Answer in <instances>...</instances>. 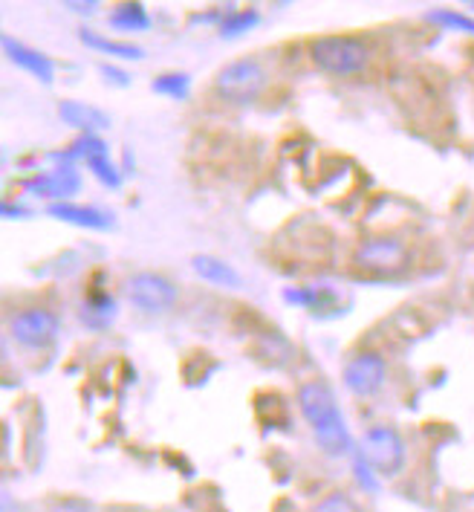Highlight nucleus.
I'll return each mask as SVG.
<instances>
[{
  "instance_id": "f257e3e1",
  "label": "nucleus",
  "mask_w": 474,
  "mask_h": 512,
  "mask_svg": "<svg viewBox=\"0 0 474 512\" xmlns=\"http://www.w3.org/2000/svg\"><path fill=\"white\" fill-rule=\"evenodd\" d=\"M298 403H301V411L310 423V429L316 434L318 446L321 452L327 455H344L350 449V434H347V426H344V414L333 391L321 382H307L301 391H298Z\"/></svg>"
},
{
  "instance_id": "f03ea898",
  "label": "nucleus",
  "mask_w": 474,
  "mask_h": 512,
  "mask_svg": "<svg viewBox=\"0 0 474 512\" xmlns=\"http://www.w3.org/2000/svg\"><path fill=\"white\" fill-rule=\"evenodd\" d=\"M310 55L316 61L318 70L330 73V76H356L368 67V47L359 38H347V35H324L313 41Z\"/></svg>"
},
{
  "instance_id": "7ed1b4c3",
  "label": "nucleus",
  "mask_w": 474,
  "mask_h": 512,
  "mask_svg": "<svg viewBox=\"0 0 474 512\" xmlns=\"http://www.w3.org/2000/svg\"><path fill=\"white\" fill-rule=\"evenodd\" d=\"M266 84L264 67L252 58H240V61H232L229 67L220 70L217 76V93L229 102H237V105H246V102H255L261 96Z\"/></svg>"
},
{
  "instance_id": "20e7f679",
  "label": "nucleus",
  "mask_w": 474,
  "mask_h": 512,
  "mask_svg": "<svg viewBox=\"0 0 474 512\" xmlns=\"http://www.w3.org/2000/svg\"><path fill=\"white\" fill-rule=\"evenodd\" d=\"M408 246L399 238H368L356 249V264L370 275H399L408 270Z\"/></svg>"
},
{
  "instance_id": "39448f33",
  "label": "nucleus",
  "mask_w": 474,
  "mask_h": 512,
  "mask_svg": "<svg viewBox=\"0 0 474 512\" xmlns=\"http://www.w3.org/2000/svg\"><path fill=\"white\" fill-rule=\"evenodd\" d=\"M362 455L368 460L370 466L382 475H394L402 469L405 463V443L402 437L394 432V429H370L362 440Z\"/></svg>"
},
{
  "instance_id": "423d86ee",
  "label": "nucleus",
  "mask_w": 474,
  "mask_h": 512,
  "mask_svg": "<svg viewBox=\"0 0 474 512\" xmlns=\"http://www.w3.org/2000/svg\"><path fill=\"white\" fill-rule=\"evenodd\" d=\"M128 298L145 313H162L171 310L177 301V287L157 272H139L128 281Z\"/></svg>"
},
{
  "instance_id": "0eeeda50",
  "label": "nucleus",
  "mask_w": 474,
  "mask_h": 512,
  "mask_svg": "<svg viewBox=\"0 0 474 512\" xmlns=\"http://www.w3.org/2000/svg\"><path fill=\"white\" fill-rule=\"evenodd\" d=\"M12 336L18 345H27V348H47L58 333V319L50 310H24V313H15L12 324H9Z\"/></svg>"
},
{
  "instance_id": "6e6552de",
  "label": "nucleus",
  "mask_w": 474,
  "mask_h": 512,
  "mask_svg": "<svg viewBox=\"0 0 474 512\" xmlns=\"http://www.w3.org/2000/svg\"><path fill=\"white\" fill-rule=\"evenodd\" d=\"M388 377V365L379 353H359L347 368H344V382L353 394L359 397H373Z\"/></svg>"
},
{
  "instance_id": "1a4fd4ad",
  "label": "nucleus",
  "mask_w": 474,
  "mask_h": 512,
  "mask_svg": "<svg viewBox=\"0 0 474 512\" xmlns=\"http://www.w3.org/2000/svg\"><path fill=\"white\" fill-rule=\"evenodd\" d=\"M81 189L79 171L73 168V162L67 165H58L50 174H41L29 183V191L41 194V197H53V200H64V197H73Z\"/></svg>"
},
{
  "instance_id": "9d476101",
  "label": "nucleus",
  "mask_w": 474,
  "mask_h": 512,
  "mask_svg": "<svg viewBox=\"0 0 474 512\" xmlns=\"http://www.w3.org/2000/svg\"><path fill=\"white\" fill-rule=\"evenodd\" d=\"M3 50H6V55H9L21 70L32 73L38 81H44V84H50V81H53L55 67H53V61H50L44 53L32 50V47L21 44V41H15V38H9V35L3 38Z\"/></svg>"
},
{
  "instance_id": "9b49d317",
  "label": "nucleus",
  "mask_w": 474,
  "mask_h": 512,
  "mask_svg": "<svg viewBox=\"0 0 474 512\" xmlns=\"http://www.w3.org/2000/svg\"><path fill=\"white\" fill-rule=\"evenodd\" d=\"M50 215L55 220H64V223H73L81 229H107L113 223V217L102 212V209H93V206H76V203H53L50 206Z\"/></svg>"
},
{
  "instance_id": "f8f14e48",
  "label": "nucleus",
  "mask_w": 474,
  "mask_h": 512,
  "mask_svg": "<svg viewBox=\"0 0 474 512\" xmlns=\"http://www.w3.org/2000/svg\"><path fill=\"white\" fill-rule=\"evenodd\" d=\"M61 119L73 128H79L84 134H96V131H105L107 116L99 108H90L84 102H61Z\"/></svg>"
},
{
  "instance_id": "ddd939ff",
  "label": "nucleus",
  "mask_w": 474,
  "mask_h": 512,
  "mask_svg": "<svg viewBox=\"0 0 474 512\" xmlns=\"http://www.w3.org/2000/svg\"><path fill=\"white\" fill-rule=\"evenodd\" d=\"M194 272L200 278H206L209 284H217V287H237L240 284V275L226 261L211 258V255H197L194 258Z\"/></svg>"
},
{
  "instance_id": "4468645a",
  "label": "nucleus",
  "mask_w": 474,
  "mask_h": 512,
  "mask_svg": "<svg viewBox=\"0 0 474 512\" xmlns=\"http://www.w3.org/2000/svg\"><path fill=\"white\" fill-rule=\"evenodd\" d=\"M87 165H90V171H93L105 186H110V189H119V186H122V174H119L116 165L110 162V157H107V145L99 136L93 139V148H90V154H87Z\"/></svg>"
},
{
  "instance_id": "2eb2a0df",
  "label": "nucleus",
  "mask_w": 474,
  "mask_h": 512,
  "mask_svg": "<svg viewBox=\"0 0 474 512\" xmlns=\"http://www.w3.org/2000/svg\"><path fill=\"white\" fill-rule=\"evenodd\" d=\"M110 24L116 29H122V32H142V29L151 27V18H148L142 3H122V6L113 9Z\"/></svg>"
},
{
  "instance_id": "dca6fc26",
  "label": "nucleus",
  "mask_w": 474,
  "mask_h": 512,
  "mask_svg": "<svg viewBox=\"0 0 474 512\" xmlns=\"http://www.w3.org/2000/svg\"><path fill=\"white\" fill-rule=\"evenodd\" d=\"M81 41L99 53L113 55V58H142V50L139 47H131V44H122V41H110L105 35H96V32H87L81 29Z\"/></svg>"
},
{
  "instance_id": "f3484780",
  "label": "nucleus",
  "mask_w": 474,
  "mask_h": 512,
  "mask_svg": "<svg viewBox=\"0 0 474 512\" xmlns=\"http://www.w3.org/2000/svg\"><path fill=\"white\" fill-rule=\"evenodd\" d=\"M188 87H191V79L185 73H165L154 81V90L162 96H171V99H183Z\"/></svg>"
},
{
  "instance_id": "a211bd4d",
  "label": "nucleus",
  "mask_w": 474,
  "mask_h": 512,
  "mask_svg": "<svg viewBox=\"0 0 474 512\" xmlns=\"http://www.w3.org/2000/svg\"><path fill=\"white\" fill-rule=\"evenodd\" d=\"M255 24H258V12H252V9H243V12L232 15V18L223 24V35H226V38H235V35H243L246 29H252Z\"/></svg>"
},
{
  "instance_id": "6ab92c4d",
  "label": "nucleus",
  "mask_w": 474,
  "mask_h": 512,
  "mask_svg": "<svg viewBox=\"0 0 474 512\" xmlns=\"http://www.w3.org/2000/svg\"><path fill=\"white\" fill-rule=\"evenodd\" d=\"M434 24H443V27L460 29V32H474V21L466 15H457V12H431L428 15Z\"/></svg>"
},
{
  "instance_id": "aec40b11",
  "label": "nucleus",
  "mask_w": 474,
  "mask_h": 512,
  "mask_svg": "<svg viewBox=\"0 0 474 512\" xmlns=\"http://www.w3.org/2000/svg\"><path fill=\"white\" fill-rule=\"evenodd\" d=\"M316 512H359V510H356V504H353L347 495H330V498H324V501L318 504Z\"/></svg>"
},
{
  "instance_id": "412c9836",
  "label": "nucleus",
  "mask_w": 474,
  "mask_h": 512,
  "mask_svg": "<svg viewBox=\"0 0 474 512\" xmlns=\"http://www.w3.org/2000/svg\"><path fill=\"white\" fill-rule=\"evenodd\" d=\"M50 512H93L84 501H76V498H67V501H55Z\"/></svg>"
},
{
  "instance_id": "4be33fe9",
  "label": "nucleus",
  "mask_w": 474,
  "mask_h": 512,
  "mask_svg": "<svg viewBox=\"0 0 474 512\" xmlns=\"http://www.w3.org/2000/svg\"><path fill=\"white\" fill-rule=\"evenodd\" d=\"M102 73H105L110 81H116V84H128V76H125L122 70H113V67H102Z\"/></svg>"
},
{
  "instance_id": "5701e85b",
  "label": "nucleus",
  "mask_w": 474,
  "mask_h": 512,
  "mask_svg": "<svg viewBox=\"0 0 474 512\" xmlns=\"http://www.w3.org/2000/svg\"><path fill=\"white\" fill-rule=\"evenodd\" d=\"M3 215H6V217H24V215H27V209H24V206L18 209V206H12V203H3Z\"/></svg>"
},
{
  "instance_id": "b1692460",
  "label": "nucleus",
  "mask_w": 474,
  "mask_h": 512,
  "mask_svg": "<svg viewBox=\"0 0 474 512\" xmlns=\"http://www.w3.org/2000/svg\"><path fill=\"white\" fill-rule=\"evenodd\" d=\"M73 12H84V15H90L93 9H96V3H67Z\"/></svg>"
}]
</instances>
